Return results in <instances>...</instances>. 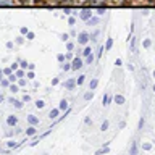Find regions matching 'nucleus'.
Here are the masks:
<instances>
[{"label":"nucleus","mask_w":155,"mask_h":155,"mask_svg":"<svg viewBox=\"0 0 155 155\" xmlns=\"http://www.w3.org/2000/svg\"><path fill=\"white\" fill-rule=\"evenodd\" d=\"M15 74H16V78H24V74H26V71H24L23 68H21V70H16V73H15Z\"/></svg>","instance_id":"nucleus-15"},{"label":"nucleus","mask_w":155,"mask_h":155,"mask_svg":"<svg viewBox=\"0 0 155 155\" xmlns=\"http://www.w3.org/2000/svg\"><path fill=\"white\" fill-rule=\"evenodd\" d=\"M111 47H113V39L108 37V39H107V44H105V50H110Z\"/></svg>","instance_id":"nucleus-11"},{"label":"nucleus","mask_w":155,"mask_h":155,"mask_svg":"<svg viewBox=\"0 0 155 155\" xmlns=\"http://www.w3.org/2000/svg\"><path fill=\"white\" fill-rule=\"evenodd\" d=\"M153 2H155V0H153Z\"/></svg>","instance_id":"nucleus-57"},{"label":"nucleus","mask_w":155,"mask_h":155,"mask_svg":"<svg viewBox=\"0 0 155 155\" xmlns=\"http://www.w3.org/2000/svg\"><path fill=\"white\" fill-rule=\"evenodd\" d=\"M3 100H5V97H3V94H2V92H0V104H2Z\"/></svg>","instance_id":"nucleus-54"},{"label":"nucleus","mask_w":155,"mask_h":155,"mask_svg":"<svg viewBox=\"0 0 155 155\" xmlns=\"http://www.w3.org/2000/svg\"><path fill=\"white\" fill-rule=\"evenodd\" d=\"M28 32H29V29H28L26 26H23V28H21V34H23V36H26Z\"/></svg>","instance_id":"nucleus-39"},{"label":"nucleus","mask_w":155,"mask_h":155,"mask_svg":"<svg viewBox=\"0 0 155 155\" xmlns=\"http://www.w3.org/2000/svg\"><path fill=\"white\" fill-rule=\"evenodd\" d=\"M16 123H18V118H16L15 115L7 116V124H8V126H16Z\"/></svg>","instance_id":"nucleus-4"},{"label":"nucleus","mask_w":155,"mask_h":155,"mask_svg":"<svg viewBox=\"0 0 155 155\" xmlns=\"http://www.w3.org/2000/svg\"><path fill=\"white\" fill-rule=\"evenodd\" d=\"M12 68H5V70H3V74H7V76H10V74H12Z\"/></svg>","instance_id":"nucleus-37"},{"label":"nucleus","mask_w":155,"mask_h":155,"mask_svg":"<svg viewBox=\"0 0 155 155\" xmlns=\"http://www.w3.org/2000/svg\"><path fill=\"white\" fill-rule=\"evenodd\" d=\"M142 149H144V150H150V149H152V144L145 142V144H142Z\"/></svg>","instance_id":"nucleus-31"},{"label":"nucleus","mask_w":155,"mask_h":155,"mask_svg":"<svg viewBox=\"0 0 155 155\" xmlns=\"http://www.w3.org/2000/svg\"><path fill=\"white\" fill-rule=\"evenodd\" d=\"M57 60L60 61V63H63V61H65V55H63V53H60V55H57Z\"/></svg>","instance_id":"nucleus-35"},{"label":"nucleus","mask_w":155,"mask_h":155,"mask_svg":"<svg viewBox=\"0 0 155 155\" xmlns=\"http://www.w3.org/2000/svg\"><path fill=\"white\" fill-rule=\"evenodd\" d=\"M66 48H68V52H71L73 48H74V44H73V42H68V44H66Z\"/></svg>","instance_id":"nucleus-32"},{"label":"nucleus","mask_w":155,"mask_h":155,"mask_svg":"<svg viewBox=\"0 0 155 155\" xmlns=\"http://www.w3.org/2000/svg\"><path fill=\"white\" fill-rule=\"evenodd\" d=\"M91 53H92V50H91V47H86L84 50H82V55H84V57H87V55H91Z\"/></svg>","instance_id":"nucleus-25"},{"label":"nucleus","mask_w":155,"mask_h":155,"mask_svg":"<svg viewBox=\"0 0 155 155\" xmlns=\"http://www.w3.org/2000/svg\"><path fill=\"white\" fill-rule=\"evenodd\" d=\"M29 100H31V97H29V95H26V94H24V97H23V102H29Z\"/></svg>","instance_id":"nucleus-47"},{"label":"nucleus","mask_w":155,"mask_h":155,"mask_svg":"<svg viewBox=\"0 0 155 155\" xmlns=\"http://www.w3.org/2000/svg\"><path fill=\"white\" fill-rule=\"evenodd\" d=\"M131 50H133V52L136 50V39L134 37H131Z\"/></svg>","instance_id":"nucleus-29"},{"label":"nucleus","mask_w":155,"mask_h":155,"mask_svg":"<svg viewBox=\"0 0 155 155\" xmlns=\"http://www.w3.org/2000/svg\"><path fill=\"white\" fill-rule=\"evenodd\" d=\"M19 66H21L23 70H26V68L29 66V63H26V61H21V63H19Z\"/></svg>","instance_id":"nucleus-40"},{"label":"nucleus","mask_w":155,"mask_h":155,"mask_svg":"<svg viewBox=\"0 0 155 155\" xmlns=\"http://www.w3.org/2000/svg\"><path fill=\"white\" fill-rule=\"evenodd\" d=\"M68 37H70V36H68V34H63V36H61V39H63V41H65V42L68 41Z\"/></svg>","instance_id":"nucleus-52"},{"label":"nucleus","mask_w":155,"mask_h":155,"mask_svg":"<svg viewBox=\"0 0 155 155\" xmlns=\"http://www.w3.org/2000/svg\"><path fill=\"white\" fill-rule=\"evenodd\" d=\"M65 58H66V60H73V53H71V52H68L66 55H65Z\"/></svg>","instance_id":"nucleus-43"},{"label":"nucleus","mask_w":155,"mask_h":155,"mask_svg":"<svg viewBox=\"0 0 155 155\" xmlns=\"http://www.w3.org/2000/svg\"><path fill=\"white\" fill-rule=\"evenodd\" d=\"M7 145H8V147H16V142H13V140H10V142H8Z\"/></svg>","instance_id":"nucleus-45"},{"label":"nucleus","mask_w":155,"mask_h":155,"mask_svg":"<svg viewBox=\"0 0 155 155\" xmlns=\"http://www.w3.org/2000/svg\"><path fill=\"white\" fill-rule=\"evenodd\" d=\"M142 45H144V48H149L150 45H152V41H150V39H145V41L142 42Z\"/></svg>","instance_id":"nucleus-21"},{"label":"nucleus","mask_w":155,"mask_h":155,"mask_svg":"<svg viewBox=\"0 0 155 155\" xmlns=\"http://www.w3.org/2000/svg\"><path fill=\"white\" fill-rule=\"evenodd\" d=\"M131 155H136L137 153V144L136 142H133V145H131V152H129Z\"/></svg>","instance_id":"nucleus-12"},{"label":"nucleus","mask_w":155,"mask_h":155,"mask_svg":"<svg viewBox=\"0 0 155 155\" xmlns=\"http://www.w3.org/2000/svg\"><path fill=\"white\" fill-rule=\"evenodd\" d=\"M92 61H94V55L91 53V55L86 57V63H87V65H92Z\"/></svg>","instance_id":"nucleus-19"},{"label":"nucleus","mask_w":155,"mask_h":155,"mask_svg":"<svg viewBox=\"0 0 155 155\" xmlns=\"http://www.w3.org/2000/svg\"><path fill=\"white\" fill-rule=\"evenodd\" d=\"M68 23H70V26H74V24H76V18H70V19H68Z\"/></svg>","instance_id":"nucleus-38"},{"label":"nucleus","mask_w":155,"mask_h":155,"mask_svg":"<svg viewBox=\"0 0 155 155\" xmlns=\"http://www.w3.org/2000/svg\"><path fill=\"white\" fill-rule=\"evenodd\" d=\"M82 65H84L82 60H81L79 57H76V58H73V61H71V70L78 71V70H81V68H82Z\"/></svg>","instance_id":"nucleus-2"},{"label":"nucleus","mask_w":155,"mask_h":155,"mask_svg":"<svg viewBox=\"0 0 155 155\" xmlns=\"http://www.w3.org/2000/svg\"><path fill=\"white\" fill-rule=\"evenodd\" d=\"M92 97H94V92L89 91V92H86V94H84V100H91Z\"/></svg>","instance_id":"nucleus-17"},{"label":"nucleus","mask_w":155,"mask_h":155,"mask_svg":"<svg viewBox=\"0 0 155 155\" xmlns=\"http://www.w3.org/2000/svg\"><path fill=\"white\" fill-rule=\"evenodd\" d=\"M58 113H60V108H53V110H50L48 116H50V120H55L57 116H58Z\"/></svg>","instance_id":"nucleus-8"},{"label":"nucleus","mask_w":155,"mask_h":155,"mask_svg":"<svg viewBox=\"0 0 155 155\" xmlns=\"http://www.w3.org/2000/svg\"><path fill=\"white\" fill-rule=\"evenodd\" d=\"M121 63H123V61H121V58H116L115 65H116V66H121Z\"/></svg>","instance_id":"nucleus-46"},{"label":"nucleus","mask_w":155,"mask_h":155,"mask_svg":"<svg viewBox=\"0 0 155 155\" xmlns=\"http://www.w3.org/2000/svg\"><path fill=\"white\" fill-rule=\"evenodd\" d=\"M100 129H102V131H107V129H108V121H104V123H102V126H100Z\"/></svg>","instance_id":"nucleus-28"},{"label":"nucleus","mask_w":155,"mask_h":155,"mask_svg":"<svg viewBox=\"0 0 155 155\" xmlns=\"http://www.w3.org/2000/svg\"><path fill=\"white\" fill-rule=\"evenodd\" d=\"M26 37H28V41H32V39H34V32H28Z\"/></svg>","instance_id":"nucleus-41"},{"label":"nucleus","mask_w":155,"mask_h":155,"mask_svg":"<svg viewBox=\"0 0 155 155\" xmlns=\"http://www.w3.org/2000/svg\"><path fill=\"white\" fill-rule=\"evenodd\" d=\"M87 23H89V24H97V23H99V18H94V16H92Z\"/></svg>","instance_id":"nucleus-30"},{"label":"nucleus","mask_w":155,"mask_h":155,"mask_svg":"<svg viewBox=\"0 0 155 155\" xmlns=\"http://www.w3.org/2000/svg\"><path fill=\"white\" fill-rule=\"evenodd\" d=\"M76 86H78V84H76V79H68V81L65 82V87H66L68 91H73Z\"/></svg>","instance_id":"nucleus-5"},{"label":"nucleus","mask_w":155,"mask_h":155,"mask_svg":"<svg viewBox=\"0 0 155 155\" xmlns=\"http://www.w3.org/2000/svg\"><path fill=\"white\" fill-rule=\"evenodd\" d=\"M8 89H10V91H12L13 94H15V92H18V86H16V84H13V82H12V84H10V87H8Z\"/></svg>","instance_id":"nucleus-26"},{"label":"nucleus","mask_w":155,"mask_h":155,"mask_svg":"<svg viewBox=\"0 0 155 155\" xmlns=\"http://www.w3.org/2000/svg\"><path fill=\"white\" fill-rule=\"evenodd\" d=\"M79 18L81 19H84V21H89V19L92 18V12H91V10H81V12H79Z\"/></svg>","instance_id":"nucleus-3"},{"label":"nucleus","mask_w":155,"mask_h":155,"mask_svg":"<svg viewBox=\"0 0 155 155\" xmlns=\"http://www.w3.org/2000/svg\"><path fill=\"white\" fill-rule=\"evenodd\" d=\"M23 42H24L23 37H16V44H23Z\"/></svg>","instance_id":"nucleus-49"},{"label":"nucleus","mask_w":155,"mask_h":155,"mask_svg":"<svg viewBox=\"0 0 155 155\" xmlns=\"http://www.w3.org/2000/svg\"><path fill=\"white\" fill-rule=\"evenodd\" d=\"M10 102H12V104L15 105V107H16V108H23V102H19V100H10Z\"/></svg>","instance_id":"nucleus-13"},{"label":"nucleus","mask_w":155,"mask_h":155,"mask_svg":"<svg viewBox=\"0 0 155 155\" xmlns=\"http://www.w3.org/2000/svg\"><path fill=\"white\" fill-rule=\"evenodd\" d=\"M18 66H19V65H18V63H13V65H12V66H10V68H12V70H13V71H16V70H19V68H18Z\"/></svg>","instance_id":"nucleus-42"},{"label":"nucleus","mask_w":155,"mask_h":155,"mask_svg":"<svg viewBox=\"0 0 155 155\" xmlns=\"http://www.w3.org/2000/svg\"><path fill=\"white\" fill-rule=\"evenodd\" d=\"M153 92H155V84H153Z\"/></svg>","instance_id":"nucleus-56"},{"label":"nucleus","mask_w":155,"mask_h":155,"mask_svg":"<svg viewBox=\"0 0 155 155\" xmlns=\"http://www.w3.org/2000/svg\"><path fill=\"white\" fill-rule=\"evenodd\" d=\"M152 76H153V78H155V70H153V71H152Z\"/></svg>","instance_id":"nucleus-55"},{"label":"nucleus","mask_w":155,"mask_h":155,"mask_svg":"<svg viewBox=\"0 0 155 155\" xmlns=\"http://www.w3.org/2000/svg\"><path fill=\"white\" fill-rule=\"evenodd\" d=\"M10 84H12V82H10V79H5V78L0 81V86H3V87H10Z\"/></svg>","instance_id":"nucleus-14"},{"label":"nucleus","mask_w":155,"mask_h":155,"mask_svg":"<svg viewBox=\"0 0 155 155\" xmlns=\"http://www.w3.org/2000/svg\"><path fill=\"white\" fill-rule=\"evenodd\" d=\"M113 100H115V104H116V105H123L126 99H124V95H121V94H116V95L113 97Z\"/></svg>","instance_id":"nucleus-6"},{"label":"nucleus","mask_w":155,"mask_h":155,"mask_svg":"<svg viewBox=\"0 0 155 155\" xmlns=\"http://www.w3.org/2000/svg\"><path fill=\"white\" fill-rule=\"evenodd\" d=\"M61 70H63V71H70V70H71V63H63V65H61Z\"/></svg>","instance_id":"nucleus-18"},{"label":"nucleus","mask_w":155,"mask_h":155,"mask_svg":"<svg viewBox=\"0 0 155 155\" xmlns=\"http://www.w3.org/2000/svg\"><path fill=\"white\" fill-rule=\"evenodd\" d=\"M82 2H87V3H95V5H99V3H102L104 0H82Z\"/></svg>","instance_id":"nucleus-27"},{"label":"nucleus","mask_w":155,"mask_h":155,"mask_svg":"<svg viewBox=\"0 0 155 155\" xmlns=\"http://www.w3.org/2000/svg\"><path fill=\"white\" fill-rule=\"evenodd\" d=\"M142 126H144V118H140V121H139V129H142Z\"/></svg>","instance_id":"nucleus-50"},{"label":"nucleus","mask_w":155,"mask_h":155,"mask_svg":"<svg viewBox=\"0 0 155 155\" xmlns=\"http://www.w3.org/2000/svg\"><path fill=\"white\" fill-rule=\"evenodd\" d=\"M13 2H8V0H0V5H12Z\"/></svg>","instance_id":"nucleus-44"},{"label":"nucleus","mask_w":155,"mask_h":155,"mask_svg":"<svg viewBox=\"0 0 155 155\" xmlns=\"http://www.w3.org/2000/svg\"><path fill=\"white\" fill-rule=\"evenodd\" d=\"M89 39H91V36H89V32H86V31H82L79 36H78V44H81V45H86L87 42H89Z\"/></svg>","instance_id":"nucleus-1"},{"label":"nucleus","mask_w":155,"mask_h":155,"mask_svg":"<svg viewBox=\"0 0 155 155\" xmlns=\"http://www.w3.org/2000/svg\"><path fill=\"white\" fill-rule=\"evenodd\" d=\"M58 108H60V110H63V111H65V110H68V100H65V99H63V100L60 102V105H58Z\"/></svg>","instance_id":"nucleus-10"},{"label":"nucleus","mask_w":155,"mask_h":155,"mask_svg":"<svg viewBox=\"0 0 155 155\" xmlns=\"http://www.w3.org/2000/svg\"><path fill=\"white\" fill-rule=\"evenodd\" d=\"M113 2H118V3H123V2H131V0H113Z\"/></svg>","instance_id":"nucleus-53"},{"label":"nucleus","mask_w":155,"mask_h":155,"mask_svg":"<svg viewBox=\"0 0 155 155\" xmlns=\"http://www.w3.org/2000/svg\"><path fill=\"white\" fill-rule=\"evenodd\" d=\"M108 147H105V149H100V150H97V152H95V155H104V153H107V152H108Z\"/></svg>","instance_id":"nucleus-23"},{"label":"nucleus","mask_w":155,"mask_h":155,"mask_svg":"<svg viewBox=\"0 0 155 155\" xmlns=\"http://www.w3.org/2000/svg\"><path fill=\"white\" fill-rule=\"evenodd\" d=\"M97 84H99V79H95V78H94V79L91 81V91H94L97 87Z\"/></svg>","instance_id":"nucleus-16"},{"label":"nucleus","mask_w":155,"mask_h":155,"mask_svg":"<svg viewBox=\"0 0 155 155\" xmlns=\"http://www.w3.org/2000/svg\"><path fill=\"white\" fill-rule=\"evenodd\" d=\"M28 123L31 126H37L39 124V118H37V116H34V115H29L28 116Z\"/></svg>","instance_id":"nucleus-7"},{"label":"nucleus","mask_w":155,"mask_h":155,"mask_svg":"<svg viewBox=\"0 0 155 155\" xmlns=\"http://www.w3.org/2000/svg\"><path fill=\"white\" fill-rule=\"evenodd\" d=\"M36 107H37V108H44V107H45V102H44V100H37Z\"/></svg>","instance_id":"nucleus-24"},{"label":"nucleus","mask_w":155,"mask_h":155,"mask_svg":"<svg viewBox=\"0 0 155 155\" xmlns=\"http://www.w3.org/2000/svg\"><path fill=\"white\" fill-rule=\"evenodd\" d=\"M84 79H86V76H84V74H81V76L76 79V84H78V86H81L82 82H84Z\"/></svg>","instance_id":"nucleus-20"},{"label":"nucleus","mask_w":155,"mask_h":155,"mask_svg":"<svg viewBox=\"0 0 155 155\" xmlns=\"http://www.w3.org/2000/svg\"><path fill=\"white\" fill-rule=\"evenodd\" d=\"M58 82H60V81H58V78H55V79H52V86H57Z\"/></svg>","instance_id":"nucleus-48"},{"label":"nucleus","mask_w":155,"mask_h":155,"mask_svg":"<svg viewBox=\"0 0 155 155\" xmlns=\"http://www.w3.org/2000/svg\"><path fill=\"white\" fill-rule=\"evenodd\" d=\"M8 79H10V82H15V81L18 79V78H16V74H13V73H12V74L8 76Z\"/></svg>","instance_id":"nucleus-34"},{"label":"nucleus","mask_w":155,"mask_h":155,"mask_svg":"<svg viewBox=\"0 0 155 155\" xmlns=\"http://www.w3.org/2000/svg\"><path fill=\"white\" fill-rule=\"evenodd\" d=\"M26 76H28V79H34V71H32V70H29Z\"/></svg>","instance_id":"nucleus-36"},{"label":"nucleus","mask_w":155,"mask_h":155,"mask_svg":"<svg viewBox=\"0 0 155 155\" xmlns=\"http://www.w3.org/2000/svg\"><path fill=\"white\" fill-rule=\"evenodd\" d=\"M97 15H104V8H97Z\"/></svg>","instance_id":"nucleus-51"},{"label":"nucleus","mask_w":155,"mask_h":155,"mask_svg":"<svg viewBox=\"0 0 155 155\" xmlns=\"http://www.w3.org/2000/svg\"><path fill=\"white\" fill-rule=\"evenodd\" d=\"M37 133V129H36V126H29V128L26 129V136H34Z\"/></svg>","instance_id":"nucleus-9"},{"label":"nucleus","mask_w":155,"mask_h":155,"mask_svg":"<svg viewBox=\"0 0 155 155\" xmlns=\"http://www.w3.org/2000/svg\"><path fill=\"white\" fill-rule=\"evenodd\" d=\"M108 102H110V95H104V99H102V104H104V107L108 105Z\"/></svg>","instance_id":"nucleus-22"},{"label":"nucleus","mask_w":155,"mask_h":155,"mask_svg":"<svg viewBox=\"0 0 155 155\" xmlns=\"http://www.w3.org/2000/svg\"><path fill=\"white\" fill-rule=\"evenodd\" d=\"M18 86H26V79H23V78H19V79H18Z\"/></svg>","instance_id":"nucleus-33"}]
</instances>
